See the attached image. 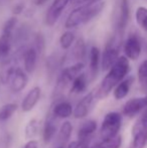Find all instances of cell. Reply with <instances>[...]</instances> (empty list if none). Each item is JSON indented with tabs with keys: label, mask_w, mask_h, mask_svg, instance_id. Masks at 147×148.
<instances>
[{
	"label": "cell",
	"mask_w": 147,
	"mask_h": 148,
	"mask_svg": "<svg viewBox=\"0 0 147 148\" xmlns=\"http://www.w3.org/2000/svg\"><path fill=\"white\" fill-rule=\"evenodd\" d=\"M88 1H91L92 2V0H71V3L74 4V5H85V3Z\"/></svg>",
	"instance_id": "cell-34"
},
{
	"label": "cell",
	"mask_w": 147,
	"mask_h": 148,
	"mask_svg": "<svg viewBox=\"0 0 147 148\" xmlns=\"http://www.w3.org/2000/svg\"><path fill=\"white\" fill-rule=\"evenodd\" d=\"M41 95V89L39 87H34L23 98L21 103V110L23 112H29L38 103Z\"/></svg>",
	"instance_id": "cell-13"
},
{
	"label": "cell",
	"mask_w": 147,
	"mask_h": 148,
	"mask_svg": "<svg viewBox=\"0 0 147 148\" xmlns=\"http://www.w3.org/2000/svg\"><path fill=\"white\" fill-rule=\"evenodd\" d=\"M28 83V77L25 71L20 68H15L10 75L8 85L13 93H19L26 87Z\"/></svg>",
	"instance_id": "cell-10"
},
{
	"label": "cell",
	"mask_w": 147,
	"mask_h": 148,
	"mask_svg": "<svg viewBox=\"0 0 147 148\" xmlns=\"http://www.w3.org/2000/svg\"><path fill=\"white\" fill-rule=\"evenodd\" d=\"M51 114L57 119H66L74 114V109L71 103L66 101L57 102L51 109Z\"/></svg>",
	"instance_id": "cell-17"
},
{
	"label": "cell",
	"mask_w": 147,
	"mask_h": 148,
	"mask_svg": "<svg viewBox=\"0 0 147 148\" xmlns=\"http://www.w3.org/2000/svg\"><path fill=\"white\" fill-rule=\"evenodd\" d=\"M72 132H73V126L70 121H66L62 124L61 128L59 131V135H57V143L59 144L57 147H65L68 141L71 138Z\"/></svg>",
	"instance_id": "cell-20"
},
{
	"label": "cell",
	"mask_w": 147,
	"mask_h": 148,
	"mask_svg": "<svg viewBox=\"0 0 147 148\" xmlns=\"http://www.w3.org/2000/svg\"><path fill=\"white\" fill-rule=\"evenodd\" d=\"M91 148H96V145H94V146H92Z\"/></svg>",
	"instance_id": "cell-39"
},
{
	"label": "cell",
	"mask_w": 147,
	"mask_h": 148,
	"mask_svg": "<svg viewBox=\"0 0 147 148\" xmlns=\"http://www.w3.org/2000/svg\"><path fill=\"white\" fill-rule=\"evenodd\" d=\"M84 69H85L84 62H75L72 66L64 69L63 72L59 75V79H57V86H55V95H59L71 83H73V81L77 77L80 76L81 74H83Z\"/></svg>",
	"instance_id": "cell-4"
},
{
	"label": "cell",
	"mask_w": 147,
	"mask_h": 148,
	"mask_svg": "<svg viewBox=\"0 0 147 148\" xmlns=\"http://www.w3.org/2000/svg\"><path fill=\"white\" fill-rule=\"evenodd\" d=\"M55 116L51 114V112H49V115L46 116V120L44 122V126H43V132H42V137L44 143H49L55 137V133L57 130V122H55Z\"/></svg>",
	"instance_id": "cell-15"
},
{
	"label": "cell",
	"mask_w": 147,
	"mask_h": 148,
	"mask_svg": "<svg viewBox=\"0 0 147 148\" xmlns=\"http://www.w3.org/2000/svg\"><path fill=\"white\" fill-rule=\"evenodd\" d=\"M89 84V79L88 76L86 74H81L80 76H78L72 83L71 87V94H75V95H79V94L84 93L88 88Z\"/></svg>",
	"instance_id": "cell-22"
},
{
	"label": "cell",
	"mask_w": 147,
	"mask_h": 148,
	"mask_svg": "<svg viewBox=\"0 0 147 148\" xmlns=\"http://www.w3.org/2000/svg\"><path fill=\"white\" fill-rule=\"evenodd\" d=\"M75 43V33L71 30H67L59 37V45L63 49H69Z\"/></svg>",
	"instance_id": "cell-27"
},
{
	"label": "cell",
	"mask_w": 147,
	"mask_h": 148,
	"mask_svg": "<svg viewBox=\"0 0 147 148\" xmlns=\"http://www.w3.org/2000/svg\"><path fill=\"white\" fill-rule=\"evenodd\" d=\"M23 9H24V4H22V3L16 4V5H14L13 8H12V14H13V16L19 15V14L23 11Z\"/></svg>",
	"instance_id": "cell-32"
},
{
	"label": "cell",
	"mask_w": 147,
	"mask_h": 148,
	"mask_svg": "<svg viewBox=\"0 0 147 148\" xmlns=\"http://www.w3.org/2000/svg\"><path fill=\"white\" fill-rule=\"evenodd\" d=\"M105 7V2H90L82 6H78L69 14L65 22V27L72 29L79 25H82L91 21L94 17L101 13Z\"/></svg>",
	"instance_id": "cell-2"
},
{
	"label": "cell",
	"mask_w": 147,
	"mask_h": 148,
	"mask_svg": "<svg viewBox=\"0 0 147 148\" xmlns=\"http://www.w3.org/2000/svg\"><path fill=\"white\" fill-rule=\"evenodd\" d=\"M17 111V105L13 103H8L0 107V123L8 121Z\"/></svg>",
	"instance_id": "cell-24"
},
{
	"label": "cell",
	"mask_w": 147,
	"mask_h": 148,
	"mask_svg": "<svg viewBox=\"0 0 147 148\" xmlns=\"http://www.w3.org/2000/svg\"><path fill=\"white\" fill-rule=\"evenodd\" d=\"M130 72L129 60L125 56H121L117 62L113 64V66L108 71V74L105 76L101 82L98 89L95 90L96 97L98 100H103L109 96V94L120 84L123 80H125L126 76Z\"/></svg>",
	"instance_id": "cell-1"
},
{
	"label": "cell",
	"mask_w": 147,
	"mask_h": 148,
	"mask_svg": "<svg viewBox=\"0 0 147 148\" xmlns=\"http://www.w3.org/2000/svg\"><path fill=\"white\" fill-rule=\"evenodd\" d=\"M138 82L143 89H147V60L140 64L137 72Z\"/></svg>",
	"instance_id": "cell-28"
},
{
	"label": "cell",
	"mask_w": 147,
	"mask_h": 148,
	"mask_svg": "<svg viewBox=\"0 0 147 148\" xmlns=\"http://www.w3.org/2000/svg\"><path fill=\"white\" fill-rule=\"evenodd\" d=\"M120 42L116 36L111 37L109 41L105 45V49L103 51L102 57H101V68L104 72L109 71L113 66L120 58Z\"/></svg>",
	"instance_id": "cell-5"
},
{
	"label": "cell",
	"mask_w": 147,
	"mask_h": 148,
	"mask_svg": "<svg viewBox=\"0 0 147 148\" xmlns=\"http://www.w3.org/2000/svg\"><path fill=\"white\" fill-rule=\"evenodd\" d=\"M147 109V96L132 98L128 100L123 106L122 114L128 118H133Z\"/></svg>",
	"instance_id": "cell-7"
},
{
	"label": "cell",
	"mask_w": 147,
	"mask_h": 148,
	"mask_svg": "<svg viewBox=\"0 0 147 148\" xmlns=\"http://www.w3.org/2000/svg\"><path fill=\"white\" fill-rule=\"evenodd\" d=\"M16 22H17V18H16V16H11L10 18H8L3 25L2 33L13 36V30H14V28H15Z\"/></svg>",
	"instance_id": "cell-30"
},
{
	"label": "cell",
	"mask_w": 147,
	"mask_h": 148,
	"mask_svg": "<svg viewBox=\"0 0 147 148\" xmlns=\"http://www.w3.org/2000/svg\"><path fill=\"white\" fill-rule=\"evenodd\" d=\"M71 55L76 62H83L82 60L86 57V43L82 37H79L73 45Z\"/></svg>",
	"instance_id": "cell-21"
},
{
	"label": "cell",
	"mask_w": 147,
	"mask_h": 148,
	"mask_svg": "<svg viewBox=\"0 0 147 148\" xmlns=\"http://www.w3.org/2000/svg\"><path fill=\"white\" fill-rule=\"evenodd\" d=\"M122 126V114L119 112H109L106 114L100 128L101 140L110 139L119 135Z\"/></svg>",
	"instance_id": "cell-3"
},
{
	"label": "cell",
	"mask_w": 147,
	"mask_h": 148,
	"mask_svg": "<svg viewBox=\"0 0 147 148\" xmlns=\"http://www.w3.org/2000/svg\"><path fill=\"white\" fill-rule=\"evenodd\" d=\"M135 18H136V22L137 24L144 29L146 23H147V8L143 7V6H140L137 8L135 13Z\"/></svg>",
	"instance_id": "cell-29"
},
{
	"label": "cell",
	"mask_w": 147,
	"mask_h": 148,
	"mask_svg": "<svg viewBox=\"0 0 147 148\" xmlns=\"http://www.w3.org/2000/svg\"><path fill=\"white\" fill-rule=\"evenodd\" d=\"M38 121L36 119H31L29 120V122L27 123V125L25 126V131H24V136L25 139L29 140H34V138L38 133Z\"/></svg>",
	"instance_id": "cell-26"
},
{
	"label": "cell",
	"mask_w": 147,
	"mask_h": 148,
	"mask_svg": "<svg viewBox=\"0 0 147 148\" xmlns=\"http://www.w3.org/2000/svg\"><path fill=\"white\" fill-rule=\"evenodd\" d=\"M95 145L96 148H120L122 145V137L121 135H118L113 138L101 140Z\"/></svg>",
	"instance_id": "cell-25"
},
{
	"label": "cell",
	"mask_w": 147,
	"mask_h": 148,
	"mask_svg": "<svg viewBox=\"0 0 147 148\" xmlns=\"http://www.w3.org/2000/svg\"><path fill=\"white\" fill-rule=\"evenodd\" d=\"M91 139H85V140L73 141L68 145L67 148H91L90 147Z\"/></svg>",
	"instance_id": "cell-31"
},
{
	"label": "cell",
	"mask_w": 147,
	"mask_h": 148,
	"mask_svg": "<svg viewBox=\"0 0 147 148\" xmlns=\"http://www.w3.org/2000/svg\"><path fill=\"white\" fill-rule=\"evenodd\" d=\"M89 70H90V78L91 81L95 80L98 75L99 66L101 64V53L100 49L97 47H92L89 53Z\"/></svg>",
	"instance_id": "cell-14"
},
{
	"label": "cell",
	"mask_w": 147,
	"mask_h": 148,
	"mask_svg": "<svg viewBox=\"0 0 147 148\" xmlns=\"http://www.w3.org/2000/svg\"><path fill=\"white\" fill-rule=\"evenodd\" d=\"M57 148H65V147H57Z\"/></svg>",
	"instance_id": "cell-40"
},
{
	"label": "cell",
	"mask_w": 147,
	"mask_h": 148,
	"mask_svg": "<svg viewBox=\"0 0 147 148\" xmlns=\"http://www.w3.org/2000/svg\"><path fill=\"white\" fill-rule=\"evenodd\" d=\"M97 121L88 120L81 124L78 130V139L79 140H85V139H91L92 135L97 130Z\"/></svg>",
	"instance_id": "cell-18"
},
{
	"label": "cell",
	"mask_w": 147,
	"mask_h": 148,
	"mask_svg": "<svg viewBox=\"0 0 147 148\" xmlns=\"http://www.w3.org/2000/svg\"><path fill=\"white\" fill-rule=\"evenodd\" d=\"M37 53L36 49L34 47H28L27 49L23 51V66L24 71L26 74H32L36 68V62H37Z\"/></svg>",
	"instance_id": "cell-16"
},
{
	"label": "cell",
	"mask_w": 147,
	"mask_h": 148,
	"mask_svg": "<svg viewBox=\"0 0 147 148\" xmlns=\"http://www.w3.org/2000/svg\"><path fill=\"white\" fill-rule=\"evenodd\" d=\"M139 120H141L142 122L145 123V124L147 125V109H146V110H144V111H143V113H142V115L140 116Z\"/></svg>",
	"instance_id": "cell-35"
},
{
	"label": "cell",
	"mask_w": 147,
	"mask_h": 148,
	"mask_svg": "<svg viewBox=\"0 0 147 148\" xmlns=\"http://www.w3.org/2000/svg\"><path fill=\"white\" fill-rule=\"evenodd\" d=\"M144 30L147 31V23H146V25H145V27H144Z\"/></svg>",
	"instance_id": "cell-38"
},
{
	"label": "cell",
	"mask_w": 147,
	"mask_h": 148,
	"mask_svg": "<svg viewBox=\"0 0 147 148\" xmlns=\"http://www.w3.org/2000/svg\"><path fill=\"white\" fill-rule=\"evenodd\" d=\"M97 99L96 97V92L92 91L90 93H88L84 98H82L81 101H79V103L77 104L76 108L74 109V117L76 119H83L85 118L90 111L92 110L93 105L95 104V101Z\"/></svg>",
	"instance_id": "cell-9"
},
{
	"label": "cell",
	"mask_w": 147,
	"mask_h": 148,
	"mask_svg": "<svg viewBox=\"0 0 147 148\" xmlns=\"http://www.w3.org/2000/svg\"><path fill=\"white\" fill-rule=\"evenodd\" d=\"M134 78L133 77H129L123 80L113 91V96L116 100H122L129 94L130 89L133 84Z\"/></svg>",
	"instance_id": "cell-19"
},
{
	"label": "cell",
	"mask_w": 147,
	"mask_h": 148,
	"mask_svg": "<svg viewBox=\"0 0 147 148\" xmlns=\"http://www.w3.org/2000/svg\"><path fill=\"white\" fill-rule=\"evenodd\" d=\"M71 0H53L51 7L46 11L44 22L47 26H53Z\"/></svg>",
	"instance_id": "cell-8"
},
{
	"label": "cell",
	"mask_w": 147,
	"mask_h": 148,
	"mask_svg": "<svg viewBox=\"0 0 147 148\" xmlns=\"http://www.w3.org/2000/svg\"><path fill=\"white\" fill-rule=\"evenodd\" d=\"M124 53L125 57L130 60H136L139 59L140 55H141V42H140L139 38L137 35L132 34L126 39L125 43H124Z\"/></svg>",
	"instance_id": "cell-11"
},
{
	"label": "cell",
	"mask_w": 147,
	"mask_h": 148,
	"mask_svg": "<svg viewBox=\"0 0 147 148\" xmlns=\"http://www.w3.org/2000/svg\"><path fill=\"white\" fill-rule=\"evenodd\" d=\"M23 148H38V142L36 140H29Z\"/></svg>",
	"instance_id": "cell-33"
},
{
	"label": "cell",
	"mask_w": 147,
	"mask_h": 148,
	"mask_svg": "<svg viewBox=\"0 0 147 148\" xmlns=\"http://www.w3.org/2000/svg\"><path fill=\"white\" fill-rule=\"evenodd\" d=\"M130 18V6L129 0H120L119 1V12H118L116 28L119 35H122Z\"/></svg>",
	"instance_id": "cell-12"
},
{
	"label": "cell",
	"mask_w": 147,
	"mask_h": 148,
	"mask_svg": "<svg viewBox=\"0 0 147 148\" xmlns=\"http://www.w3.org/2000/svg\"><path fill=\"white\" fill-rule=\"evenodd\" d=\"M47 1H49V0H34V4H36V6H41L46 3Z\"/></svg>",
	"instance_id": "cell-36"
},
{
	"label": "cell",
	"mask_w": 147,
	"mask_h": 148,
	"mask_svg": "<svg viewBox=\"0 0 147 148\" xmlns=\"http://www.w3.org/2000/svg\"><path fill=\"white\" fill-rule=\"evenodd\" d=\"M103 0H92V2H94V3H98V2H102Z\"/></svg>",
	"instance_id": "cell-37"
},
{
	"label": "cell",
	"mask_w": 147,
	"mask_h": 148,
	"mask_svg": "<svg viewBox=\"0 0 147 148\" xmlns=\"http://www.w3.org/2000/svg\"><path fill=\"white\" fill-rule=\"evenodd\" d=\"M12 37L13 36L4 33H1L0 35V60H6L9 56L13 39Z\"/></svg>",
	"instance_id": "cell-23"
},
{
	"label": "cell",
	"mask_w": 147,
	"mask_h": 148,
	"mask_svg": "<svg viewBox=\"0 0 147 148\" xmlns=\"http://www.w3.org/2000/svg\"><path fill=\"white\" fill-rule=\"evenodd\" d=\"M147 145V125L138 119L132 127V141L129 148H145Z\"/></svg>",
	"instance_id": "cell-6"
}]
</instances>
